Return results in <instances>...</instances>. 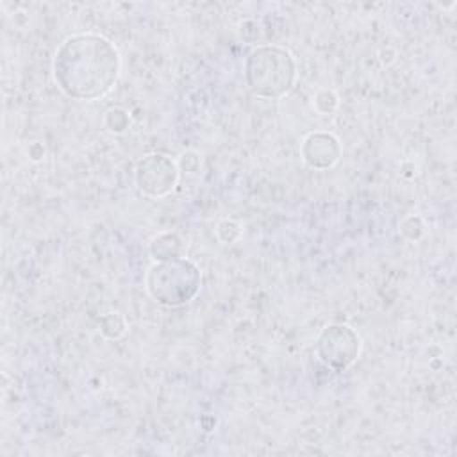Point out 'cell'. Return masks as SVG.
<instances>
[{
    "label": "cell",
    "instance_id": "cell-1",
    "mask_svg": "<svg viewBox=\"0 0 457 457\" xmlns=\"http://www.w3.org/2000/svg\"><path fill=\"white\" fill-rule=\"evenodd\" d=\"M120 54L100 34H75L66 37L52 61L59 89L75 100L105 96L120 75Z\"/></svg>",
    "mask_w": 457,
    "mask_h": 457
},
{
    "label": "cell",
    "instance_id": "cell-2",
    "mask_svg": "<svg viewBox=\"0 0 457 457\" xmlns=\"http://www.w3.org/2000/svg\"><path fill=\"white\" fill-rule=\"evenodd\" d=\"M245 80L250 91L262 98H280L296 80V62L280 46H257L245 61Z\"/></svg>",
    "mask_w": 457,
    "mask_h": 457
},
{
    "label": "cell",
    "instance_id": "cell-3",
    "mask_svg": "<svg viewBox=\"0 0 457 457\" xmlns=\"http://www.w3.org/2000/svg\"><path fill=\"white\" fill-rule=\"evenodd\" d=\"M148 295L164 307H180L191 302L202 286L200 268L186 259L173 257L150 266L146 278Z\"/></svg>",
    "mask_w": 457,
    "mask_h": 457
},
{
    "label": "cell",
    "instance_id": "cell-4",
    "mask_svg": "<svg viewBox=\"0 0 457 457\" xmlns=\"http://www.w3.org/2000/svg\"><path fill=\"white\" fill-rule=\"evenodd\" d=\"M361 353L359 334L343 323L327 325L316 339L318 359L334 371H345L350 368Z\"/></svg>",
    "mask_w": 457,
    "mask_h": 457
},
{
    "label": "cell",
    "instance_id": "cell-5",
    "mask_svg": "<svg viewBox=\"0 0 457 457\" xmlns=\"http://www.w3.org/2000/svg\"><path fill=\"white\" fill-rule=\"evenodd\" d=\"M179 182L177 162L164 154H148L136 164L137 189L150 198L168 196Z\"/></svg>",
    "mask_w": 457,
    "mask_h": 457
},
{
    "label": "cell",
    "instance_id": "cell-6",
    "mask_svg": "<svg viewBox=\"0 0 457 457\" xmlns=\"http://www.w3.org/2000/svg\"><path fill=\"white\" fill-rule=\"evenodd\" d=\"M303 162L314 170H328L341 157V143L332 132H311L300 146Z\"/></svg>",
    "mask_w": 457,
    "mask_h": 457
},
{
    "label": "cell",
    "instance_id": "cell-7",
    "mask_svg": "<svg viewBox=\"0 0 457 457\" xmlns=\"http://www.w3.org/2000/svg\"><path fill=\"white\" fill-rule=\"evenodd\" d=\"M150 253L155 261H168L180 257V239L175 234H161L150 245Z\"/></svg>",
    "mask_w": 457,
    "mask_h": 457
},
{
    "label": "cell",
    "instance_id": "cell-8",
    "mask_svg": "<svg viewBox=\"0 0 457 457\" xmlns=\"http://www.w3.org/2000/svg\"><path fill=\"white\" fill-rule=\"evenodd\" d=\"M105 127L111 130V132H123L127 127H129V114L123 111V109H118V107H112L109 111H105Z\"/></svg>",
    "mask_w": 457,
    "mask_h": 457
}]
</instances>
